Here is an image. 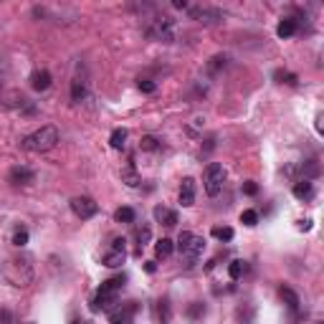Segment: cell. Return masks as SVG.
I'll list each match as a JSON object with an SVG mask.
<instances>
[{
    "label": "cell",
    "instance_id": "cell-1",
    "mask_svg": "<svg viewBox=\"0 0 324 324\" xmlns=\"http://www.w3.org/2000/svg\"><path fill=\"white\" fill-rule=\"evenodd\" d=\"M3 276L13 286H28L33 281V258L31 256H11V258H6Z\"/></svg>",
    "mask_w": 324,
    "mask_h": 324
},
{
    "label": "cell",
    "instance_id": "cell-2",
    "mask_svg": "<svg viewBox=\"0 0 324 324\" xmlns=\"http://www.w3.org/2000/svg\"><path fill=\"white\" fill-rule=\"evenodd\" d=\"M59 139H61L59 129H56L53 124H43L41 129L26 134V137L21 139V147L28 149V152H48V149H53V147L59 144Z\"/></svg>",
    "mask_w": 324,
    "mask_h": 324
},
{
    "label": "cell",
    "instance_id": "cell-3",
    "mask_svg": "<svg viewBox=\"0 0 324 324\" xmlns=\"http://www.w3.org/2000/svg\"><path fill=\"white\" fill-rule=\"evenodd\" d=\"M178 251H180V258L185 261V266H193V263H198V258L203 256V251H205V241L200 238V236H195V233H190V231H183L180 236H178Z\"/></svg>",
    "mask_w": 324,
    "mask_h": 324
},
{
    "label": "cell",
    "instance_id": "cell-4",
    "mask_svg": "<svg viewBox=\"0 0 324 324\" xmlns=\"http://www.w3.org/2000/svg\"><path fill=\"white\" fill-rule=\"evenodd\" d=\"M124 281H127V276H124V274H119V276H114V279L101 281V286H99V291H96V296H94V301H91V309H94V311L109 309V306L117 301V294L122 291Z\"/></svg>",
    "mask_w": 324,
    "mask_h": 324
},
{
    "label": "cell",
    "instance_id": "cell-5",
    "mask_svg": "<svg viewBox=\"0 0 324 324\" xmlns=\"http://www.w3.org/2000/svg\"><path fill=\"white\" fill-rule=\"evenodd\" d=\"M147 36L159 43H175V21L170 16H157L147 23Z\"/></svg>",
    "mask_w": 324,
    "mask_h": 324
},
{
    "label": "cell",
    "instance_id": "cell-6",
    "mask_svg": "<svg viewBox=\"0 0 324 324\" xmlns=\"http://www.w3.org/2000/svg\"><path fill=\"white\" fill-rule=\"evenodd\" d=\"M223 183H226V168L218 165V162H210L205 168V175H203V185H205V193L210 198H215L221 190H223Z\"/></svg>",
    "mask_w": 324,
    "mask_h": 324
},
{
    "label": "cell",
    "instance_id": "cell-7",
    "mask_svg": "<svg viewBox=\"0 0 324 324\" xmlns=\"http://www.w3.org/2000/svg\"><path fill=\"white\" fill-rule=\"evenodd\" d=\"M188 16L198 23H205V26H218L226 18V13L221 8H210V6H193V8H188Z\"/></svg>",
    "mask_w": 324,
    "mask_h": 324
},
{
    "label": "cell",
    "instance_id": "cell-8",
    "mask_svg": "<svg viewBox=\"0 0 324 324\" xmlns=\"http://www.w3.org/2000/svg\"><path fill=\"white\" fill-rule=\"evenodd\" d=\"M124 258H127V241L124 238H112L106 253L101 256V263L106 268H117V266L124 263Z\"/></svg>",
    "mask_w": 324,
    "mask_h": 324
},
{
    "label": "cell",
    "instance_id": "cell-9",
    "mask_svg": "<svg viewBox=\"0 0 324 324\" xmlns=\"http://www.w3.org/2000/svg\"><path fill=\"white\" fill-rule=\"evenodd\" d=\"M71 210H74V215H76V218L89 221V218H94V215L99 213V205H96L91 198L79 195V198H74V200H71Z\"/></svg>",
    "mask_w": 324,
    "mask_h": 324
},
{
    "label": "cell",
    "instance_id": "cell-10",
    "mask_svg": "<svg viewBox=\"0 0 324 324\" xmlns=\"http://www.w3.org/2000/svg\"><path fill=\"white\" fill-rule=\"evenodd\" d=\"M8 180H11V185H16V188H21V185H33V183H36V173H33L31 168H26V165H16V168L8 173Z\"/></svg>",
    "mask_w": 324,
    "mask_h": 324
},
{
    "label": "cell",
    "instance_id": "cell-11",
    "mask_svg": "<svg viewBox=\"0 0 324 324\" xmlns=\"http://www.w3.org/2000/svg\"><path fill=\"white\" fill-rule=\"evenodd\" d=\"M134 314H137V301H127V304H122L119 309L112 311L109 324H132L134 321Z\"/></svg>",
    "mask_w": 324,
    "mask_h": 324
},
{
    "label": "cell",
    "instance_id": "cell-12",
    "mask_svg": "<svg viewBox=\"0 0 324 324\" xmlns=\"http://www.w3.org/2000/svg\"><path fill=\"white\" fill-rule=\"evenodd\" d=\"M51 71L48 69H36L33 74H31V89L33 91H46L48 86H51Z\"/></svg>",
    "mask_w": 324,
    "mask_h": 324
},
{
    "label": "cell",
    "instance_id": "cell-13",
    "mask_svg": "<svg viewBox=\"0 0 324 324\" xmlns=\"http://www.w3.org/2000/svg\"><path fill=\"white\" fill-rule=\"evenodd\" d=\"M180 205H183V208L195 205V180H193V178H185V180L180 183Z\"/></svg>",
    "mask_w": 324,
    "mask_h": 324
},
{
    "label": "cell",
    "instance_id": "cell-14",
    "mask_svg": "<svg viewBox=\"0 0 324 324\" xmlns=\"http://www.w3.org/2000/svg\"><path fill=\"white\" fill-rule=\"evenodd\" d=\"M152 215H154V221H157V223L168 226V228L178 226V213H175V210H170V208H165V205H157V208L152 210Z\"/></svg>",
    "mask_w": 324,
    "mask_h": 324
},
{
    "label": "cell",
    "instance_id": "cell-15",
    "mask_svg": "<svg viewBox=\"0 0 324 324\" xmlns=\"http://www.w3.org/2000/svg\"><path fill=\"white\" fill-rule=\"evenodd\" d=\"M296 28H299V21H296L294 16H286V18H281V23H279V28H276V36H279V38H291V36L296 33Z\"/></svg>",
    "mask_w": 324,
    "mask_h": 324
},
{
    "label": "cell",
    "instance_id": "cell-16",
    "mask_svg": "<svg viewBox=\"0 0 324 324\" xmlns=\"http://www.w3.org/2000/svg\"><path fill=\"white\" fill-rule=\"evenodd\" d=\"M279 296L284 299V304H286L291 311H296L299 304H301V301H299V294H296L294 289H289V286H281V289H279Z\"/></svg>",
    "mask_w": 324,
    "mask_h": 324
},
{
    "label": "cell",
    "instance_id": "cell-17",
    "mask_svg": "<svg viewBox=\"0 0 324 324\" xmlns=\"http://www.w3.org/2000/svg\"><path fill=\"white\" fill-rule=\"evenodd\" d=\"M122 183H127L129 188H137V185L142 183V178H139V175H137V170H134V162L124 165V170H122Z\"/></svg>",
    "mask_w": 324,
    "mask_h": 324
},
{
    "label": "cell",
    "instance_id": "cell-18",
    "mask_svg": "<svg viewBox=\"0 0 324 324\" xmlns=\"http://www.w3.org/2000/svg\"><path fill=\"white\" fill-rule=\"evenodd\" d=\"M127 137H129L127 129H124V127H117V129L112 132V137H109V144H112L114 149H124V147H127Z\"/></svg>",
    "mask_w": 324,
    "mask_h": 324
},
{
    "label": "cell",
    "instance_id": "cell-19",
    "mask_svg": "<svg viewBox=\"0 0 324 324\" xmlns=\"http://www.w3.org/2000/svg\"><path fill=\"white\" fill-rule=\"evenodd\" d=\"M173 251H175V243H173L170 238H159V241L154 243V253H157V258H168Z\"/></svg>",
    "mask_w": 324,
    "mask_h": 324
},
{
    "label": "cell",
    "instance_id": "cell-20",
    "mask_svg": "<svg viewBox=\"0 0 324 324\" xmlns=\"http://www.w3.org/2000/svg\"><path fill=\"white\" fill-rule=\"evenodd\" d=\"M86 94H89V91H86V84H84L81 79H76V81L71 84V101H74V104H81V101L86 99Z\"/></svg>",
    "mask_w": 324,
    "mask_h": 324
},
{
    "label": "cell",
    "instance_id": "cell-21",
    "mask_svg": "<svg viewBox=\"0 0 324 324\" xmlns=\"http://www.w3.org/2000/svg\"><path fill=\"white\" fill-rule=\"evenodd\" d=\"M311 193H314V188H311V180H299V183L294 185V198H299V200H306V198H311Z\"/></svg>",
    "mask_w": 324,
    "mask_h": 324
},
{
    "label": "cell",
    "instance_id": "cell-22",
    "mask_svg": "<svg viewBox=\"0 0 324 324\" xmlns=\"http://www.w3.org/2000/svg\"><path fill=\"white\" fill-rule=\"evenodd\" d=\"M149 238H152V228H149V226H137V228H134V241H137L139 251L149 243Z\"/></svg>",
    "mask_w": 324,
    "mask_h": 324
},
{
    "label": "cell",
    "instance_id": "cell-23",
    "mask_svg": "<svg viewBox=\"0 0 324 324\" xmlns=\"http://www.w3.org/2000/svg\"><path fill=\"white\" fill-rule=\"evenodd\" d=\"M162 144H159V139L157 137H152V134H144L142 137V142H139V149H144V152H157Z\"/></svg>",
    "mask_w": 324,
    "mask_h": 324
},
{
    "label": "cell",
    "instance_id": "cell-24",
    "mask_svg": "<svg viewBox=\"0 0 324 324\" xmlns=\"http://www.w3.org/2000/svg\"><path fill=\"white\" fill-rule=\"evenodd\" d=\"M228 274H231V279H233V281H238V279L246 274V261H241V258L231 261V266H228Z\"/></svg>",
    "mask_w": 324,
    "mask_h": 324
},
{
    "label": "cell",
    "instance_id": "cell-25",
    "mask_svg": "<svg viewBox=\"0 0 324 324\" xmlns=\"http://www.w3.org/2000/svg\"><path fill=\"white\" fill-rule=\"evenodd\" d=\"M274 79H276L279 84H291V86L299 81V76H296V74H291V71H284V69L274 71Z\"/></svg>",
    "mask_w": 324,
    "mask_h": 324
},
{
    "label": "cell",
    "instance_id": "cell-26",
    "mask_svg": "<svg viewBox=\"0 0 324 324\" xmlns=\"http://www.w3.org/2000/svg\"><path fill=\"white\" fill-rule=\"evenodd\" d=\"M226 64H228V56L218 53V56H213V59H210V64H208V71H210V74H218L221 69H226Z\"/></svg>",
    "mask_w": 324,
    "mask_h": 324
},
{
    "label": "cell",
    "instance_id": "cell-27",
    "mask_svg": "<svg viewBox=\"0 0 324 324\" xmlns=\"http://www.w3.org/2000/svg\"><path fill=\"white\" fill-rule=\"evenodd\" d=\"M114 218H117V223H134V218H137V215H134V210H132V208H127V205H124V208H119V210L114 213Z\"/></svg>",
    "mask_w": 324,
    "mask_h": 324
},
{
    "label": "cell",
    "instance_id": "cell-28",
    "mask_svg": "<svg viewBox=\"0 0 324 324\" xmlns=\"http://www.w3.org/2000/svg\"><path fill=\"white\" fill-rule=\"evenodd\" d=\"M210 233H213V238H218V241H233V228H228V226H215Z\"/></svg>",
    "mask_w": 324,
    "mask_h": 324
},
{
    "label": "cell",
    "instance_id": "cell-29",
    "mask_svg": "<svg viewBox=\"0 0 324 324\" xmlns=\"http://www.w3.org/2000/svg\"><path fill=\"white\" fill-rule=\"evenodd\" d=\"M188 316H190V319H203V316H205V304L193 301V304L188 306Z\"/></svg>",
    "mask_w": 324,
    "mask_h": 324
},
{
    "label": "cell",
    "instance_id": "cell-30",
    "mask_svg": "<svg viewBox=\"0 0 324 324\" xmlns=\"http://www.w3.org/2000/svg\"><path fill=\"white\" fill-rule=\"evenodd\" d=\"M241 223L248 226V228H253V226L258 223V213H256V210H243V213H241Z\"/></svg>",
    "mask_w": 324,
    "mask_h": 324
},
{
    "label": "cell",
    "instance_id": "cell-31",
    "mask_svg": "<svg viewBox=\"0 0 324 324\" xmlns=\"http://www.w3.org/2000/svg\"><path fill=\"white\" fill-rule=\"evenodd\" d=\"M26 243H28V231H26V228H18V231L13 233V246L23 248Z\"/></svg>",
    "mask_w": 324,
    "mask_h": 324
},
{
    "label": "cell",
    "instance_id": "cell-32",
    "mask_svg": "<svg viewBox=\"0 0 324 324\" xmlns=\"http://www.w3.org/2000/svg\"><path fill=\"white\" fill-rule=\"evenodd\" d=\"M137 86H139V91H144V94H154V89H157V84H154L152 79H139Z\"/></svg>",
    "mask_w": 324,
    "mask_h": 324
},
{
    "label": "cell",
    "instance_id": "cell-33",
    "mask_svg": "<svg viewBox=\"0 0 324 324\" xmlns=\"http://www.w3.org/2000/svg\"><path fill=\"white\" fill-rule=\"evenodd\" d=\"M243 193H246V195H256V193H258V185H256L253 180H246V183H243Z\"/></svg>",
    "mask_w": 324,
    "mask_h": 324
},
{
    "label": "cell",
    "instance_id": "cell-34",
    "mask_svg": "<svg viewBox=\"0 0 324 324\" xmlns=\"http://www.w3.org/2000/svg\"><path fill=\"white\" fill-rule=\"evenodd\" d=\"M6 79H8V64H6L3 59H0V86L6 84Z\"/></svg>",
    "mask_w": 324,
    "mask_h": 324
},
{
    "label": "cell",
    "instance_id": "cell-35",
    "mask_svg": "<svg viewBox=\"0 0 324 324\" xmlns=\"http://www.w3.org/2000/svg\"><path fill=\"white\" fill-rule=\"evenodd\" d=\"M173 8H178V11H188L190 6L185 3V0H175V3H173Z\"/></svg>",
    "mask_w": 324,
    "mask_h": 324
},
{
    "label": "cell",
    "instance_id": "cell-36",
    "mask_svg": "<svg viewBox=\"0 0 324 324\" xmlns=\"http://www.w3.org/2000/svg\"><path fill=\"white\" fill-rule=\"evenodd\" d=\"M144 271H147V274H154V271H157L154 261H144Z\"/></svg>",
    "mask_w": 324,
    "mask_h": 324
},
{
    "label": "cell",
    "instance_id": "cell-37",
    "mask_svg": "<svg viewBox=\"0 0 324 324\" xmlns=\"http://www.w3.org/2000/svg\"><path fill=\"white\" fill-rule=\"evenodd\" d=\"M299 228H301V231H309V228H311V221H309V218H306V221H301V223H299Z\"/></svg>",
    "mask_w": 324,
    "mask_h": 324
},
{
    "label": "cell",
    "instance_id": "cell-38",
    "mask_svg": "<svg viewBox=\"0 0 324 324\" xmlns=\"http://www.w3.org/2000/svg\"><path fill=\"white\" fill-rule=\"evenodd\" d=\"M321 119H324V117H321V114H316V132H319V134L324 132V129H321Z\"/></svg>",
    "mask_w": 324,
    "mask_h": 324
},
{
    "label": "cell",
    "instance_id": "cell-39",
    "mask_svg": "<svg viewBox=\"0 0 324 324\" xmlns=\"http://www.w3.org/2000/svg\"><path fill=\"white\" fill-rule=\"evenodd\" d=\"M71 324H86L84 319H71Z\"/></svg>",
    "mask_w": 324,
    "mask_h": 324
},
{
    "label": "cell",
    "instance_id": "cell-40",
    "mask_svg": "<svg viewBox=\"0 0 324 324\" xmlns=\"http://www.w3.org/2000/svg\"><path fill=\"white\" fill-rule=\"evenodd\" d=\"M316 324H321V321H316Z\"/></svg>",
    "mask_w": 324,
    "mask_h": 324
}]
</instances>
